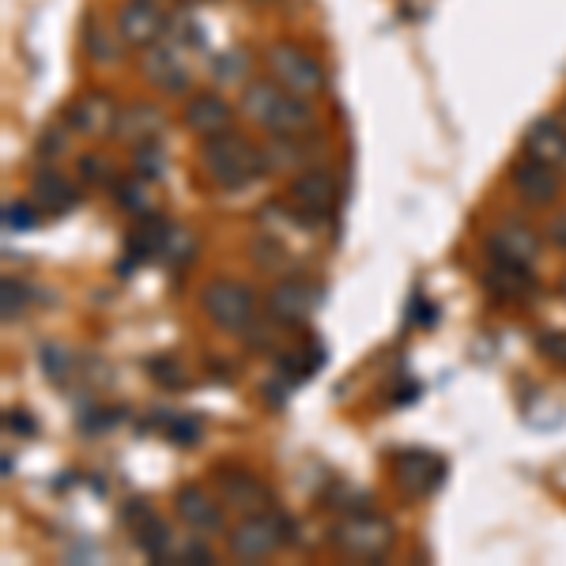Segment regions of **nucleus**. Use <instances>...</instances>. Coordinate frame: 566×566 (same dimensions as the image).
Wrapping results in <instances>:
<instances>
[{
	"label": "nucleus",
	"mask_w": 566,
	"mask_h": 566,
	"mask_svg": "<svg viewBox=\"0 0 566 566\" xmlns=\"http://www.w3.org/2000/svg\"><path fill=\"white\" fill-rule=\"evenodd\" d=\"M201 170L212 186L220 189H246L249 181H257L261 174H269L264 166V152L246 140L243 132H220V137H204L201 144Z\"/></svg>",
	"instance_id": "obj_1"
},
{
	"label": "nucleus",
	"mask_w": 566,
	"mask_h": 566,
	"mask_svg": "<svg viewBox=\"0 0 566 566\" xmlns=\"http://www.w3.org/2000/svg\"><path fill=\"white\" fill-rule=\"evenodd\" d=\"M243 114L276 137H303L314 125V110L303 95H291L276 80H253L243 87Z\"/></svg>",
	"instance_id": "obj_2"
},
{
	"label": "nucleus",
	"mask_w": 566,
	"mask_h": 566,
	"mask_svg": "<svg viewBox=\"0 0 566 566\" xmlns=\"http://www.w3.org/2000/svg\"><path fill=\"white\" fill-rule=\"evenodd\" d=\"M287 540H295V521H291L287 514H280L276 506L249 514V518H243L235 529L227 532L231 555L243 559V563L269 559L280 544H287Z\"/></svg>",
	"instance_id": "obj_3"
},
{
	"label": "nucleus",
	"mask_w": 566,
	"mask_h": 566,
	"mask_svg": "<svg viewBox=\"0 0 566 566\" xmlns=\"http://www.w3.org/2000/svg\"><path fill=\"white\" fill-rule=\"evenodd\" d=\"M397 532L389 526V518H381V514H347L344 521H337L332 526V544H337V552L352 555V559H381V555L393 547Z\"/></svg>",
	"instance_id": "obj_4"
},
{
	"label": "nucleus",
	"mask_w": 566,
	"mask_h": 566,
	"mask_svg": "<svg viewBox=\"0 0 566 566\" xmlns=\"http://www.w3.org/2000/svg\"><path fill=\"white\" fill-rule=\"evenodd\" d=\"M201 306L208 318L215 321V329L235 332V337H243L249 325L257 321L253 291L238 280H208L201 287Z\"/></svg>",
	"instance_id": "obj_5"
},
{
	"label": "nucleus",
	"mask_w": 566,
	"mask_h": 566,
	"mask_svg": "<svg viewBox=\"0 0 566 566\" xmlns=\"http://www.w3.org/2000/svg\"><path fill=\"white\" fill-rule=\"evenodd\" d=\"M287 197H291L287 201L291 212H295L306 227H318V223H325L332 212H337L340 189H337L332 170H325V166H306V170L287 186Z\"/></svg>",
	"instance_id": "obj_6"
},
{
	"label": "nucleus",
	"mask_w": 566,
	"mask_h": 566,
	"mask_svg": "<svg viewBox=\"0 0 566 566\" xmlns=\"http://www.w3.org/2000/svg\"><path fill=\"white\" fill-rule=\"evenodd\" d=\"M264 64H269L272 80H276L280 87H287L291 95L314 98V95H321V91H325L321 64L314 61L306 49L287 46V42H276V46L264 49Z\"/></svg>",
	"instance_id": "obj_7"
},
{
	"label": "nucleus",
	"mask_w": 566,
	"mask_h": 566,
	"mask_svg": "<svg viewBox=\"0 0 566 566\" xmlns=\"http://www.w3.org/2000/svg\"><path fill=\"white\" fill-rule=\"evenodd\" d=\"M321 291L314 280L306 276H287L280 280L276 287L269 291V318L280 325V329H303L306 321H310L314 306H318Z\"/></svg>",
	"instance_id": "obj_8"
},
{
	"label": "nucleus",
	"mask_w": 566,
	"mask_h": 566,
	"mask_svg": "<svg viewBox=\"0 0 566 566\" xmlns=\"http://www.w3.org/2000/svg\"><path fill=\"white\" fill-rule=\"evenodd\" d=\"M393 480L404 495L431 498L446 480V461L438 453H427V449H404L393 464Z\"/></svg>",
	"instance_id": "obj_9"
},
{
	"label": "nucleus",
	"mask_w": 566,
	"mask_h": 566,
	"mask_svg": "<svg viewBox=\"0 0 566 566\" xmlns=\"http://www.w3.org/2000/svg\"><path fill=\"white\" fill-rule=\"evenodd\" d=\"M121 518H125V526L132 529V540H137V547L148 555V559L152 563L170 559V526H166L144 498H129Z\"/></svg>",
	"instance_id": "obj_10"
},
{
	"label": "nucleus",
	"mask_w": 566,
	"mask_h": 566,
	"mask_svg": "<svg viewBox=\"0 0 566 566\" xmlns=\"http://www.w3.org/2000/svg\"><path fill=\"white\" fill-rule=\"evenodd\" d=\"M484 249L487 257H495V261H518V264H532L540 257V235L529 227V223L521 220H503L491 227V235L484 238Z\"/></svg>",
	"instance_id": "obj_11"
},
{
	"label": "nucleus",
	"mask_w": 566,
	"mask_h": 566,
	"mask_svg": "<svg viewBox=\"0 0 566 566\" xmlns=\"http://www.w3.org/2000/svg\"><path fill=\"white\" fill-rule=\"evenodd\" d=\"M114 27H118V38L125 42V46L148 49L163 38L166 20L160 12V4H152V0H125V4L118 8Z\"/></svg>",
	"instance_id": "obj_12"
},
{
	"label": "nucleus",
	"mask_w": 566,
	"mask_h": 566,
	"mask_svg": "<svg viewBox=\"0 0 566 566\" xmlns=\"http://www.w3.org/2000/svg\"><path fill=\"white\" fill-rule=\"evenodd\" d=\"M140 69H144V80L152 83V87L166 91V95H181V91L189 87V69L186 61H181V46H174V42H155V46L144 49V57H140Z\"/></svg>",
	"instance_id": "obj_13"
},
{
	"label": "nucleus",
	"mask_w": 566,
	"mask_h": 566,
	"mask_svg": "<svg viewBox=\"0 0 566 566\" xmlns=\"http://www.w3.org/2000/svg\"><path fill=\"white\" fill-rule=\"evenodd\" d=\"M510 186L526 204L547 208L555 197H559V174H555V166H547V163L526 155V160H518L510 166Z\"/></svg>",
	"instance_id": "obj_14"
},
{
	"label": "nucleus",
	"mask_w": 566,
	"mask_h": 566,
	"mask_svg": "<svg viewBox=\"0 0 566 566\" xmlns=\"http://www.w3.org/2000/svg\"><path fill=\"white\" fill-rule=\"evenodd\" d=\"M31 204L46 215H69L72 208H80V189L61 170L46 166L31 178Z\"/></svg>",
	"instance_id": "obj_15"
},
{
	"label": "nucleus",
	"mask_w": 566,
	"mask_h": 566,
	"mask_svg": "<svg viewBox=\"0 0 566 566\" xmlns=\"http://www.w3.org/2000/svg\"><path fill=\"white\" fill-rule=\"evenodd\" d=\"M170 235H174V227L166 223V215H160V212L140 215L137 227H132V235H129V243H125V261L129 264H121V272H129L132 264L148 261V257H163Z\"/></svg>",
	"instance_id": "obj_16"
},
{
	"label": "nucleus",
	"mask_w": 566,
	"mask_h": 566,
	"mask_svg": "<svg viewBox=\"0 0 566 566\" xmlns=\"http://www.w3.org/2000/svg\"><path fill=\"white\" fill-rule=\"evenodd\" d=\"M484 287L503 303H521L536 291V276H532V264H518V261H495L491 257L487 272H484Z\"/></svg>",
	"instance_id": "obj_17"
},
{
	"label": "nucleus",
	"mask_w": 566,
	"mask_h": 566,
	"mask_svg": "<svg viewBox=\"0 0 566 566\" xmlns=\"http://www.w3.org/2000/svg\"><path fill=\"white\" fill-rule=\"evenodd\" d=\"M64 121H69V129L83 132V137H98V132H106V129L114 132L118 110H114L110 95H103V91H87V95H80L76 103L64 110Z\"/></svg>",
	"instance_id": "obj_18"
},
{
	"label": "nucleus",
	"mask_w": 566,
	"mask_h": 566,
	"mask_svg": "<svg viewBox=\"0 0 566 566\" xmlns=\"http://www.w3.org/2000/svg\"><path fill=\"white\" fill-rule=\"evenodd\" d=\"M220 491H223V503L235 506V510H269L272 506V491L253 476V472L243 469H220Z\"/></svg>",
	"instance_id": "obj_19"
},
{
	"label": "nucleus",
	"mask_w": 566,
	"mask_h": 566,
	"mask_svg": "<svg viewBox=\"0 0 566 566\" xmlns=\"http://www.w3.org/2000/svg\"><path fill=\"white\" fill-rule=\"evenodd\" d=\"M166 129V118L160 106L152 103H129L125 110H118L114 121V137L121 144H148V140H160V132Z\"/></svg>",
	"instance_id": "obj_20"
},
{
	"label": "nucleus",
	"mask_w": 566,
	"mask_h": 566,
	"mask_svg": "<svg viewBox=\"0 0 566 566\" xmlns=\"http://www.w3.org/2000/svg\"><path fill=\"white\" fill-rule=\"evenodd\" d=\"M231 110L227 98H220L215 91H204V95H193L186 103V129L197 132V137H220V132L231 129Z\"/></svg>",
	"instance_id": "obj_21"
},
{
	"label": "nucleus",
	"mask_w": 566,
	"mask_h": 566,
	"mask_svg": "<svg viewBox=\"0 0 566 566\" xmlns=\"http://www.w3.org/2000/svg\"><path fill=\"white\" fill-rule=\"evenodd\" d=\"M526 155L547 163V166H563L566 163V125L559 118H536L526 129Z\"/></svg>",
	"instance_id": "obj_22"
},
{
	"label": "nucleus",
	"mask_w": 566,
	"mask_h": 566,
	"mask_svg": "<svg viewBox=\"0 0 566 566\" xmlns=\"http://www.w3.org/2000/svg\"><path fill=\"white\" fill-rule=\"evenodd\" d=\"M174 514L193 532H215L223 526L220 503H212L201 487H178V495H174Z\"/></svg>",
	"instance_id": "obj_23"
},
{
	"label": "nucleus",
	"mask_w": 566,
	"mask_h": 566,
	"mask_svg": "<svg viewBox=\"0 0 566 566\" xmlns=\"http://www.w3.org/2000/svg\"><path fill=\"white\" fill-rule=\"evenodd\" d=\"M261 152H264V166H269V174H272V170H303V166L310 163L314 148L298 137H276V140H269Z\"/></svg>",
	"instance_id": "obj_24"
},
{
	"label": "nucleus",
	"mask_w": 566,
	"mask_h": 566,
	"mask_svg": "<svg viewBox=\"0 0 566 566\" xmlns=\"http://www.w3.org/2000/svg\"><path fill=\"white\" fill-rule=\"evenodd\" d=\"M114 204L121 208L125 215H152L155 204H152V189H148V178L140 174H129V178L114 181Z\"/></svg>",
	"instance_id": "obj_25"
},
{
	"label": "nucleus",
	"mask_w": 566,
	"mask_h": 566,
	"mask_svg": "<svg viewBox=\"0 0 566 566\" xmlns=\"http://www.w3.org/2000/svg\"><path fill=\"white\" fill-rule=\"evenodd\" d=\"M83 49H87V57L95 64H118L121 61V46L114 42V35L98 20H87V27H83Z\"/></svg>",
	"instance_id": "obj_26"
},
{
	"label": "nucleus",
	"mask_w": 566,
	"mask_h": 566,
	"mask_svg": "<svg viewBox=\"0 0 566 566\" xmlns=\"http://www.w3.org/2000/svg\"><path fill=\"white\" fill-rule=\"evenodd\" d=\"M163 435L170 438L174 446H197L204 435V423L189 412H166L163 415Z\"/></svg>",
	"instance_id": "obj_27"
},
{
	"label": "nucleus",
	"mask_w": 566,
	"mask_h": 566,
	"mask_svg": "<svg viewBox=\"0 0 566 566\" xmlns=\"http://www.w3.org/2000/svg\"><path fill=\"white\" fill-rule=\"evenodd\" d=\"M38 366L46 370V378L54 381V386H64L72 374V352H64L61 344H42L38 347Z\"/></svg>",
	"instance_id": "obj_28"
},
{
	"label": "nucleus",
	"mask_w": 566,
	"mask_h": 566,
	"mask_svg": "<svg viewBox=\"0 0 566 566\" xmlns=\"http://www.w3.org/2000/svg\"><path fill=\"white\" fill-rule=\"evenodd\" d=\"M132 166H137L140 178L160 181L163 170H166V152H163L160 140H148V144H137V160H132Z\"/></svg>",
	"instance_id": "obj_29"
},
{
	"label": "nucleus",
	"mask_w": 566,
	"mask_h": 566,
	"mask_svg": "<svg viewBox=\"0 0 566 566\" xmlns=\"http://www.w3.org/2000/svg\"><path fill=\"white\" fill-rule=\"evenodd\" d=\"M246 72H249V57L243 54V49H227V54H220L212 61L215 83H238V80H246Z\"/></svg>",
	"instance_id": "obj_30"
},
{
	"label": "nucleus",
	"mask_w": 566,
	"mask_h": 566,
	"mask_svg": "<svg viewBox=\"0 0 566 566\" xmlns=\"http://www.w3.org/2000/svg\"><path fill=\"white\" fill-rule=\"evenodd\" d=\"M4 231L8 235H15V231H31L38 223V208L31 201H8L4 204Z\"/></svg>",
	"instance_id": "obj_31"
},
{
	"label": "nucleus",
	"mask_w": 566,
	"mask_h": 566,
	"mask_svg": "<svg viewBox=\"0 0 566 566\" xmlns=\"http://www.w3.org/2000/svg\"><path fill=\"white\" fill-rule=\"evenodd\" d=\"M152 374L160 386H170V389H186L189 386V370L181 366L174 355H163V359H152Z\"/></svg>",
	"instance_id": "obj_32"
},
{
	"label": "nucleus",
	"mask_w": 566,
	"mask_h": 566,
	"mask_svg": "<svg viewBox=\"0 0 566 566\" xmlns=\"http://www.w3.org/2000/svg\"><path fill=\"white\" fill-rule=\"evenodd\" d=\"M189 257H193V238H189L181 227H174V235H170V243H166L160 261L163 264H186Z\"/></svg>",
	"instance_id": "obj_33"
},
{
	"label": "nucleus",
	"mask_w": 566,
	"mask_h": 566,
	"mask_svg": "<svg viewBox=\"0 0 566 566\" xmlns=\"http://www.w3.org/2000/svg\"><path fill=\"white\" fill-rule=\"evenodd\" d=\"M76 170L87 186H106V181H110V163H106L103 155H80Z\"/></svg>",
	"instance_id": "obj_34"
},
{
	"label": "nucleus",
	"mask_w": 566,
	"mask_h": 566,
	"mask_svg": "<svg viewBox=\"0 0 566 566\" xmlns=\"http://www.w3.org/2000/svg\"><path fill=\"white\" fill-rule=\"evenodd\" d=\"M27 298H31V291L23 287L20 280H4V321H8V325L20 318L23 306H27Z\"/></svg>",
	"instance_id": "obj_35"
},
{
	"label": "nucleus",
	"mask_w": 566,
	"mask_h": 566,
	"mask_svg": "<svg viewBox=\"0 0 566 566\" xmlns=\"http://www.w3.org/2000/svg\"><path fill=\"white\" fill-rule=\"evenodd\" d=\"M536 347H540V355H544L547 363L566 366V332H544Z\"/></svg>",
	"instance_id": "obj_36"
},
{
	"label": "nucleus",
	"mask_w": 566,
	"mask_h": 566,
	"mask_svg": "<svg viewBox=\"0 0 566 566\" xmlns=\"http://www.w3.org/2000/svg\"><path fill=\"white\" fill-rule=\"evenodd\" d=\"M215 555L208 552V544H201V540H186V544L178 547V555H174V563H197V566H208Z\"/></svg>",
	"instance_id": "obj_37"
},
{
	"label": "nucleus",
	"mask_w": 566,
	"mask_h": 566,
	"mask_svg": "<svg viewBox=\"0 0 566 566\" xmlns=\"http://www.w3.org/2000/svg\"><path fill=\"white\" fill-rule=\"evenodd\" d=\"M412 318H415V325H423V329H431V325L438 321V310H435V306H431L423 295H415V303H412Z\"/></svg>",
	"instance_id": "obj_38"
},
{
	"label": "nucleus",
	"mask_w": 566,
	"mask_h": 566,
	"mask_svg": "<svg viewBox=\"0 0 566 566\" xmlns=\"http://www.w3.org/2000/svg\"><path fill=\"white\" fill-rule=\"evenodd\" d=\"M4 423L15 431V435H35V420H31V415L23 412V408H12V412L4 415Z\"/></svg>",
	"instance_id": "obj_39"
},
{
	"label": "nucleus",
	"mask_w": 566,
	"mask_h": 566,
	"mask_svg": "<svg viewBox=\"0 0 566 566\" xmlns=\"http://www.w3.org/2000/svg\"><path fill=\"white\" fill-rule=\"evenodd\" d=\"M547 243L559 246V249H566V212H559L552 223H547Z\"/></svg>",
	"instance_id": "obj_40"
},
{
	"label": "nucleus",
	"mask_w": 566,
	"mask_h": 566,
	"mask_svg": "<svg viewBox=\"0 0 566 566\" xmlns=\"http://www.w3.org/2000/svg\"><path fill=\"white\" fill-rule=\"evenodd\" d=\"M38 152L42 155H61L64 152V132H42Z\"/></svg>",
	"instance_id": "obj_41"
},
{
	"label": "nucleus",
	"mask_w": 566,
	"mask_h": 566,
	"mask_svg": "<svg viewBox=\"0 0 566 566\" xmlns=\"http://www.w3.org/2000/svg\"><path fill=\"white\" fill-rule=\"evenodd\" d=\"M559 291H563V298H566V276H563V283H559Z\"/></svg>",
	"instance_id": "obj_42"
},
{
	"label": "nucleus",
	"mask_w": 566,
	"mask_h": 566,
	"mask_svg": "<svg viewBox=\"0 0 566 566\" xmlns=\"http://www.w3.org/2000/svg\"><path fill=\"white\" fill-rule=\"evenodd\" d=\"M152 4H170V0H152Z\"/></svg>",
	"instance_id": "obj_43"
},
{
	"label": "nucleus",
	"mask_w": 566,
	"mask_h": 566,
	"mask_svg": "<svg viewBox=\"0 0 566 566\" xmlns=\"http://www.w3.org/2000/svg\"><path fill=\"white\" fill-rule=\"evenodd\" d=\"M253 4H269V0H253Z\"/></svg>",
	"instance_id": "obj_44"
},
{
	"label": "nucleus",
	"mask_w": 566,
	"mask_h": 566,
	"mask_svg": "<svg viewBox=\"0 0 566 566\" xmlns=\"http://www.w3.org/2000/svg\"><path fill=\"white\" fill-rule=\"evenodd\" d=\"M563 118H566V98H563Z\"/></svg>",
	"instance_id": "obj_45"
}]
</instances>
